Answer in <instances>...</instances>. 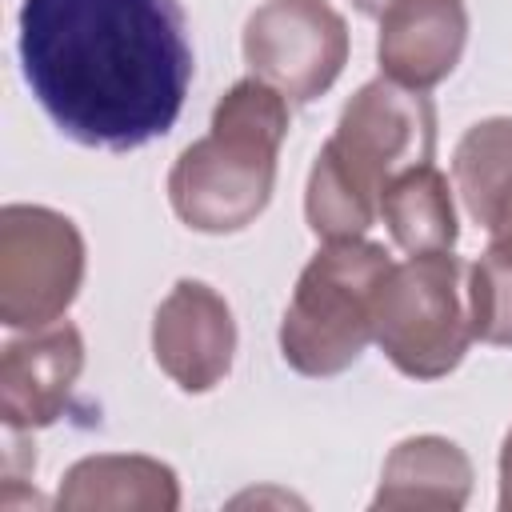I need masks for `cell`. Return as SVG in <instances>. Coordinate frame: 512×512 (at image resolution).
I'll return each instance as SVG.
<instances>
[{"label": "cell", "instance_id": "8992f818", "mask_svg": "<svg viewBox=\"0 0 512 512\" xmlns=\"http://www.w3.org/2000/svg\"><path fill=\"white\" fill-rule=\"evenodd\" d=\"M88 268L80 228L48 204L0 208V320L36 332L72 308Z\"/></svg>", "mask_w": 512, "mask_h": 512}, {"label": "cell", "instance_id": "ac0fdd59", "mask_svg": "<svg viewBox=\"0 0 512 512\" xmlns=\"http://www.w3.org/2000/svg\"><path fill=\"white\" fill-rule=\"evenodd\" d=\"M388 4H396V0H352V8H356L360 16H372V20H376V16H380Z\"/></svg>", "mask_w": 512, "mask_h": 512}, {"label": "cell", "instance_id": "7c38bea8", "mask_svg": "<svg viewBox=\"0 0 512 512\" xmlns=\"http://www.w3.org/2000/svg\"><path fill=\"white\" fill-rule=\"evenodd\" d=\"M472 460L468 452L436 432L408 436L400 440L380 472L372 508L388 512H412V508H432V512H456L472 496Z\"/></svg>", "mask_w": 512, "mask_h": 512}, {"label": "cell", "instance_id": "6da1fadb", "mask_svg": "<svg viewBox=\"0 0 512 512\" xmlns=\"http://www.w3.org/2000/svg\"><path fill=\"white\" fill-rule=\"evenodd\" d=\"M20 72L60 136L132 152L172 132L192 84L180 0H24Z\"/></svg>", "mask_w": 512, "mask_h": 512}, {"label": "cell", "instance_id": "5b68a950", "mask_svg": "<svg viewBox=\"0 0 512 512\" xmlns=\"http://www.w3.org/2000/svg\"><path fill=\"white\" fill-rule=\"evenodd\" d=\"M372 340L408 380H440L468 356V268L448 252H416L392 264L376 288Z\"/></svg>", "mask_w": 512, "mask_h": 512}, {"label": "cell", "instance_id": "52a82bcc", "mask_svg": "<svg viewBox=\"0 0 512 512\" xmlns=\"http://www.w3.org/2000/svg\"><path fill=\"white\" fill-rule=\"evenodd\" d=\"M348 44V24L328 0H264L240 36L252 76L280 88L292 104H312L340 80Z\"/></svg>", "mask_w": 512, "mask_h": 512}, {"label": "cell", "instance_id": "8fae6325", "mask_svg": "<svg viewBox=\"0 0 512 512\" xmlns=\"http://www.w3.org/2000/svg\"><path fill=\"white\" fill-rule=\"evenodd\" d=\"M56 508L68 512H176L180 480L176 472L140 452H96L76 460L60 488Z\"/></svg>", "mask_w": 512, "mask_h": 512}, {"label": "cell", "instance_id": "9a60e30c", "mask_svg": "<svg viewBox=\"0 0 512 512\" xmlns=\"http://www.w3.org/2000/svg\"><path fill=\"white\" fill-rule=\"evenodd\" d=\"M468 320L480 344L512 348V248L488 244L468 268Z\"/></svg>", "mask_w": 512, "mask_h": 512}, {"label": "cell", "instance_id": "3957f363", "mask_svg": "<svg viewBox=\"0 0 512 512\" xmlns=\"http://www.w3.org/2000/svg\"><path fill=\"white\" fill-rule=\"evenodd\" d=\"M292 128L288 96L260 76L236 80L212 108V124L168 172L176 220L204 236H232L260 220L276 188L280 144Z\"/></svg>", "mask_w": 512, "mask_h": 512}, {"label": "cell", "instance_id": "5bb4252c", "mask_svg": "<svg viewBox=\"0 0 512 512\" xmlns=\"http://www.w3.org/2000/svg\"><path fill=\"white\" fill-rule=\"evenodd\" d=\"M512 180V116L476 120L452 152V184L472 220L484 216L492 196Z\"/></svg>", "mask_w": 512, "mask_h": 512}, {"label": "cell", "instance_id": "2e32d148", "mask_svg": "<svg viewBox=\"0 0 512 512\" xmlns=\"http://www.w3.org/2000/svg\"><path fill=\"white\" fill-rule=\"evenodd\" d=\"M476 224L488 232V244L512 248V180L492 196V204L484 208V216Z\"/></svg>", "mask_w": 512, "mask_h": 512}, {"label": "cell", "instance_id": "ba28073f", "mask_svg": "<svg viewBox=\"0 0 512 512\" xmlns=\"http://www.w3.org/2000/svg\"><path fill=\"white\" fill-rule=\"evenodd\" d=\"M152 360L188 396H204L232 372L236 316L204 280H176L152 316Z\"/></svg>", "mask_w": 512, "mask_h": 512}, {"label": "cell", "instance_id": "4fadbf2b", "mask_svg": "<svg viewBox=\"0 0 512 512\" xmlns=\"http://www.w3.org/2000/svg\"><path fill=\"white\" fill-rule=\"evenodd\" d=\"M452 192L456 188L432 160L412 164L400 176H392L388 188L380 192V220H384L392 244L408 256L456 248L460 224H456Z\"/></svg>", "mask_w": 512, "mask_h": 512}, {"label": "cell", "instance_id": "277c9868", "mask_svg": "<svg viewBox=\"0 0 512 512\" xmlns=\"http://www.w3.org/2000/svg\"><path fill=\"white\" fill-rule=\"evenodd\" d=\"M388 268L392 256L376 240H324L280 320L284 364L312 380L348 372L372 340V304Z\"/></svg>", "mask_w": 512, "mask_h": 512}, {"label": "cell", "instance_id": "7a4b0ae2", "mask_svg": "<svg viewBox=\"0 0 512 512\" xmlns=\"http://www.w3.org/2000/svg\"><path fill=\"white\" fill-rule=\"evenodd\" d=\"M436 152V104L388 76L352 92L332 136L320 144L308 184L304 220L320 240H356L380 220V192L412 164Z\"/></svg>", "mask_w": 512, "mask_h": 512}, {"label": "cell", "instance_id": "9c48e42d", "mask_svg": "<svg viewBox=\"0 0 512 512\" xmlns=\"http://www.w3.org/2000/svg\"><path fill=\"white\" fill-rule=\"evenodd\" d=\"M84 372V336L76 324L56 320L16 336L0 352V416L8 432H36L64 416L72 388Z\"/></svg>", "mask_w": 512, "mask_h": 512}, {"label": "cell", "instance_id": "e0dca14e", "mask_svg": "<svg viewBox=\"0 0 512 512\" xmlns=\"http://www.w3.org/2000/svg\"><path fill=\"white\" fill-rule=\"evenodd\" d=\"M496 472H500V508H504V512H512V428L504 432Z\"/></svg>", "mask_w": 512, "mask_h": 512}, {"label": "cell", "instance_id": "30bf717a", "mask_svg": "<svg viewBox=\"0 0 512 512\" xmlns=\"http://www.w3.org/2000/svg\"><path fill=\"white\" fill-rule=\"evenodd\" d=\"M380 76L428 92L448 80L468 44L464 0H396L376 16Z\"/></svg>", "mask_w": 512, "mask_h": 512}]
</instances>
